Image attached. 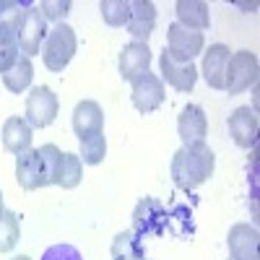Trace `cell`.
I'll use <instances>...</instances> for the list:
<instances>
[{
    "label": "cell",
    "instance_id": "cell-3",
    "mask_svg": "<svg viewBox=\"0 0 260 260\" xmlns=\"http://www.w3.org/2000/svg\"><path fill=\"white\" fill-rule=\"evenodd\" d=\"M76 50H78V39H76L73 26H68L65 21L62 24H55L47 31L45 45H42V57H45L47 71L62 73L65 68H68V62L73 60Z\"/></svg>",
    "mask_w": 260,
    "mask_h": 260
},
{
    "label": "cell",
    "instance_id": "cell-17",
    "mask_svg": "<svg viewBox=\"0 0 260 260\" xmlns=\"http://www.w3.org/2000/svg\"><path fill=\"white\" fill-rule=\"evenodd\" d=\"M232 52L226 45H211L206 52H203V78L211 89L216 91H224V76H226V62H229Z\"/></svg>",
    "mask_w": 260,
    "mask_h": 260
},
{
    "label": "cell",
    "instance_id": "cell-12",
    "mask_svg": "<svg viewBox=\"0 0 260 260\" xmlns=\"http://www.w3.org/2000/svg\"><path fill=\"white\" fill-rule=\"evenodd\" d=\"M117 65H120L122 81L133 83L136 78H141L151 68V47L146 45V42H130V45L122 47Z\"/></svg>",
    "mask_w": 260,
    "mask_h": 260
},
{
    "label": "cell",
    "instance_id": "cell-10",
    "mask_svg": "<svg viewBox=\"0 0 260 260\" xmlns=\"http://www.w3.org/2000/svg\"><path fill=\"white\" fill-rule=\"evenodd\" d=\"M159 68H161V81H167L175 91H192L195 89V81H198V68L192 62H182V60H175L167 50L161 52L159 57Z\"/></svg>",
    "mask_w": 260,
    "mask_h": 260
},
{
    "label": "cell",
    "instance_id": "cell-28",
    "mask_svg": "<svg viewBox=\"0 0 260 260\" xmlns=\"http://www.w3.org/2000/svg\"><path fill=\"white\" fill-rule=\"evenodd\" d=\"M37 8H39V13H42L45 21L62 24V18L71 13V0H42Z\"/></svg>",
    "mask_w": 260,
    "mask_h": 260
},
{
    "label": "cell",
    "instance_id": "cell-7",
    "mask_svg": "<svg viewBox=\"0 0 260 260\" xmlns=\"http://www.w3.org/2000/svg\"><path fill=\"white\" fill-rule=\"evenodd\" d=\"M167 208L156 198H141L133 211V232L141 237H159L167 232Z\"/></svg>",
    "mask_w": 260,
    "mask_h": 260
},
{
    "label": "cell",
    "instance_id": "cell-1",
    "mask_svg": "<svg viewBox=\"0 0 260 260\" xmlns=\"http://www.w3.org/2000/svg\"><path fill=\"white\" fill-rule=\"evenodd\" d=\"M216 169V154L206 146H182L172 156V180L185 192L201 187Z\"/></svg>",
    "mask_w": 260,
    "mask_h": 260
},
{
    "label": "cell",
    "instance_id": "cell-32",
    "mask_svg": "<svg viewBox=\"0 0 260 260\" xmlns=\"http://www.w3.org/2000/svg\"><path fill=\"white\" fill-rule=\"evenodd\" d=\"M3 211H6V203H3V192H0V216H3Z\"/></svg>",
    "mask_w": 260,
    "mask_h": 260
},
{
    "label": "cell",
    "instance_id": "cell-16",
    "mask_svg": "<svg viewBox=\"0 0 260 260\" xmlns=\"http://www.w3.org/2000/svg\"><path fill=\"white\" fill-rule=\"evenodd\" d=\"M16 182L24 190H39L47 187V177H45V167H42V156L39 148H31L26 154L16 156Z\"/></svg>",
    "mask_w": 260,
    "mask_h": 260
},
{
    "label": "cell",
    "instance_id": "cell-20",
    "mask_svg": "<svg viewBox=\"0 0 260 260\" xmlns=\"http://www.w3.org/2000/svg\"><path fill=\"white\" fill-rule=\"evenodd\" d=\"M110 255L112 260H146V245L133 229H127V232L115 234Z\"/></svg>",
    "mask_w": 260,
    "mask_h": 260
},
{
    "label": "cell",
    "instance_id": "cell-9",
    "mask_svg": "<svg viewBox=\"0 0 260 260\" xmlns=\"http://www.w3.org/2000/svg\"><path fill=\"white\" fill-rule=\"evenodd\" d=\"M177 136L182 146H201L206 143L208 136V117L203 112V107L198 104H185L180 120H177Z\"/></svg>",
    "mask_w": 260,
    "mask_h": 260
},
{
    "label": "cell",
    "instance_id": "cell-26",
    "mask_svg": "<svg viewBox=\"0 0 260 260\" xmlns=\"http://www.w3.org/2000/svg\"><path fill=\"white\" fill-rule=\"evenodd\" d=\"M39 156H42V167H45L47 185H55L57 172H60V167H62V151H60L55 143H45V146L39 148Z\"/></svg>",
    "mask_w": 260,
    "mask_h": 260
},
{
    "label": "cell",
    "instance_id": "cell-6",
    "mask_svg": "<svg viewBox=\"0 0 260 260\" xmlns=\"http://www.w3.org/2000/svg\"><path fill=\"white\" fill-rule=\"evenodd\" d=\"M206 47V37L203 31H192V29H185L180 26L177 21L167 29V52L175 57V60H182V62H192V57H198Z\"/></svg>",
    "mask_w": 260,
    "mask_h": 260
},
{
    "label": "cell",
    "instance_id": "cell-14",
    "mask_svg": "<svg viewBox=\"0 0 260 260\" xmlns=\"http://www.w3.org/2000/svg\"><path fill=\"white\" fill-rule=\"evenodd\" d=\"M226 245L232 260H257L260 234L252 224H234L226 234Z\"/></svg>",
    "mask_w": 260,
    "mask_h": 260
},
{
    "label": "cell",
    "instance_id": "cell-13",
    "mask_svg": "<svg viewBox=\"0 0 260 260\" xmlns=\"http://www.w3.org/2000/svg\"><path fill=\"white\" fill-rule=\"evenodd\" d=\"M73 133L78 136V141L91 138L96 133H104V110L99 107V102L83 99V102L76 104V110H73Z\"/></svg>",
    "mask_w": 260,
    "mask_h": 260
},
{
    "label": "cell",
    "instance_id": "cell-4",
    "mask_svg": "<svg viewBox=\"0 0 260 260\" xmlns=\"http://www.w3.org/2000/svg\"><path fill=\"white\" fill-rule=\"evenodd\" d=\"M260 78V65H257V55L250 50H240L232 52L229 62H226V76H224V91L229 96L234 94H245L247 89H255Z\"/></svg>",
    "mask_w": 260,
    "mask_h": 260
},
{
    "label": "cell",
    "instance_id": "cell-5",
    "mask_svg": "<svg viewBox=\"0 0 260 260\" xmlns=\"http://www.w3.org/2000/svg\"><path fill=\"white\" fill-rule=\"evenodd\" d=\"M57 110H60V102H57V94L50 89V86H34L26 96V115L24 120L31 125V127H47L55 122L57 117Z\"/></svg>",
    "mask_w": 260,
    "mask_h": 260
},
{
    "label": "cell",
    "instance_id": "cell-15",
    "mask_svg": "<svg viewBox=\"0 0 260 260\" xmlns=\"http://www.w3.org/2000/svg\"><path fill=\"white\" fill-rule=\"evenodd\" d=\"M127 34L133 37V42H146L154 34L156 26V6L151 0H133L130 3V18H127Z\"/></svg>",
    "mask_w": 260,
    "mask_h": 260
},
{
    "label": "cell",
    "instance_id": "cell-8",
    "mask_svg": "<svg viewBox=\"0 0 260 260\" xmlns=\"http://www.w3.org/2000/svg\"><path fill=\"white\" fill-rule=\"evenodd\" d=\"M167 99V91H164V81L156 76V73H143L141 78L133 81V89H130V102H133V107L138 112L148 115L159 110V107L164 104Z\"/></svg>",
    "mask_w": 260,
    "mask_h": 260
},
{
    "label": "cell",
    "instance_id": "cell-25",
    "mask_svg": "<svg viewBox=\"0 0 260 260\" xmlns=\"http://www.w3.org/2000/svg\"><path fill=\"white\" fill-rule=\"evenodd\" d=\"M78 143H81L78 156H81L83 164H91L94 167V164H102L104 161V156H107V136L104 133H96L91 138H83Z\"/></svg>",
    "mask_w": 260,
    "mask_h": 260
},
{
    "label": "cell",
    "instance_id": "cell-21",
    "mask_svg": "<svg viewBox=\"0 0 260 260\" xmlns=\"http://www.w3.org/2000/svg\"><path fill=\"white\" fill-rule=\"evenodd\" d=\"M31 78H34V62H31V57H26V55H21V57L16 60L13 68L3 73V83H6V89H8V91H13V94L26 91L29 86H31Z\"/></svg>",
    "mask_w": 260,
    "mask_h": 260
},
{
    "label": "cell",
    "instance_id": "cell-19",
    "mask_svg": "<svg viewBox=\"0 0 260 260\" xmlns=\"http://www.w3.org/2000/svg\"><path fill=\"white\" fill-rule=\"evenodd\" d=\"M177 13V24L192 31H203L211 26V13H208V3L203 0H177L175 6Z\"/></svg>",
    "mask_w": 260,
    "mask_h": 260
},
{
    "label": "cell",
    "instance_id": "cell-23",
    "mask_svg": "<svg viewBox=\"0 0 260 260\" xmlns=\"http://www.w3.org/2000/svg\"><path fill=\"white\" fill-rule=\"evenodd\" d=\"M21 240V221L13 211H3L0 216V252H11Z\"/></svg>",
    "mask_w": 260,
    "mask_h": 260
},
{
    "label": "cell",
    "instance_id": "cell-11",
    "mask_svg": "<svg viewBox=\"0 0 260 260\" xmlns=\"http://www.w3.org/2000/svg\"><path fill=\"white\" fill-rule=\"evenodd\" d=\"M257 112L252 107H237V110L229 115V136L240 148H252L257 143Z\"/></svg>",
    "mask_w": 260,
    "mask_h": 260
},
{
    "label": "cell",
    "instance_id": "cell-24",
    "mask_svg": "<svg viewBox=\"0 0 260 260\" xmlns=\"http://www.w3.org/2000/svg\"><path fill=\"white\" fill-rule=\"evenodd\" d=\"M99 11L107 26H125L130 18V0H102Z\"/></svg>",
    "mask_w": 260,
    "mask_h": 260
},
{
    "label": "cell",
    "instance_id": "cell-34",
    "mask_svg": "<svg viewBox=\"0 0 260 260\" xmlns=\"http://www.w3.org/2000/svg\"><path fill=\"white\" fill-rule=\"evenodd\" d=\"M229 260H232V257H229Z\"/></svg>",
    "mask_w": 260,
    "mask_h": 260
},
{
    "label": "cell",
    "instance_id": "cell-22",
    "mask_svg": "<svg viewBox=\"0 0 260 260\" xmlns=\"http://www.w3.org/2000/svg\"><path fill=\"white\" fill-rule=\"evenodd\" d=\"M83 180V161L78 154H62V167L57 172L55 185H60L62 190H73L78 187Z\"/></svg>",
    "mask_w": 260,
    "mask_h": 260
},
{
    "label": "cell",
    "instance_id": "cell-2",
    "mask_svg": "<svg viewBox=\"0 0 260 260\" xmlns=\"http://www.w3.org/2000/svg\"><path fill=\"white\" fill-rule=\"evenodd\" d=\"M8 24L13 29L16 45L26 57H34L42 52V45L47 39V21L42 18L37 6H26L24 11H13V16L8 18Z\"/></svg>",
    "mask_w": 260,
    "mask_h": 260
},
{
    "label": "cell",
    "instance_id": "cell-29",
    "mask_svg": "<svg viewBox=\"0 0 260 260\" xmlns=\"http://www.w3.org/2000/svg\"><path fill=\"white\" fill-rule=\"evenodd\" d=\"M42 260H83L78 247L73 245H52L42 252Z\"/></svg>",
    "mask_w": 260,
    "mask_h": 260
},
{
    "label": "cell",
    "instance_id": "cell-27",
    "mask_svg": "<svg viewBox=\"0 0 260 260\" xmlns=\"http://www.w3.org/2000/svg\"><path fill=\"white\" fill-rule=\"evenodd\" d=\"M18 52H21V50H18V45H16L13 29H11V24H8V31H6V37L0 39V73H6V71H11V68H13V65H16V60L21 57Z\"/></svg>",
    "mask_w": 260,
    "mask_h": 260
},
{
    "label": "cell",
    "instance_id": "cell-30",
    "mask_svg": "<svg viewBox=\"0 0 260 260\" xmlns=\"http://www.w3.org/2000/svg\"><path fill=\"white\" fill-rule=\"evenodd\" d=\"M21 3H13V0H3V3H0V16H3L6 11H13V8H18Z\"/></svg>",
    "mask_w": 260,
    "mask_h": 260
},
{
    "label": "cell",
    "instance_id": "cell-33",
    "mask_svg": "<svg viewBox=\"0 0 260 260\" xmlns=\"http://www.w3.org/2000/svg\"><path fill=\"white\" fill-rule=\"evenodd\" d=\"M11 260H31L29 255H16V257H11Z\"/></svg>",
    "mask_w": 260,
    "mask_h": 260
},
{
    "label": "cell",
    "instance_id": "cell-18",
    "mask_svg": "<svg viewBox=\"0 0 260 260\" xmlns=\"http://www.w3.org/2000/svg\"><path fill=\"white\" fill-rule=\"evenodd\" d=\"M31 141H34V127L24 117L13 115V117L6 120V125H3V146H6V151L21 156V154H26V151H31Z\"/></svg>",
    "mask_w": 260,
    "mask_h": 260
},
{
    "label": "cell",
    "instance_id": "cell-31",
    "mask_svg": "<svg viewBox=\"0 0 260 260\" xmlns=\"http://www.w3.org/2000/svg\"><path fill=\"white\" fill-rule=\"evenodd\" d=\"M6 31H8V18H0V39L6 37Z\"/></svg>",
    "mask_w": 260,
    "mask_h": 260
}]
</instances>
